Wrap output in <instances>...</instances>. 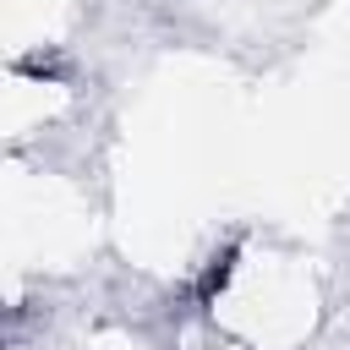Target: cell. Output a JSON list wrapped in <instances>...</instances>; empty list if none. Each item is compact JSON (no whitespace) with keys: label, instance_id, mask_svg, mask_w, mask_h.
Instances as JSON below:
<instances>
[{"label":"cell","instance_id":"1","mask_svg":"<svg viewBox=\"0 0 350 350\" xmlns=\"http://www.w3.org/2000/svg\"><path fill=\"white\" fill-rule=\"evenodd\" d=\"M230 268H235V252H224V257H213V262L202 268V284H197V301H213V295L224 290V279H230Z\"/></svg>","mask_w":350,"mask_h":350}]
</instances>
